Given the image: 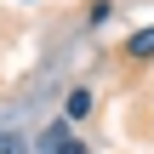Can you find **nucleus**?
<instances>
[{
	"label": "nucleus",
	"mask_w": 154,
	"mask_h": 154,
	"mask_svg": "<svg viewBox=\"0 0 154 154\" xmlns=\"http://www.w3.org/2000/svg\"><path fill=\"white\" fill-rule=\"evenodd\" d=\"M126 63H137V69H149L154 63V23H143L137 34H126V51H120Z\"/></svg>",
	"instance_id": "nucleus-1"
},
{
	"label": "nucleus",
	"mask_w": 154,
	"mask_h": 154,
	"mask_svg": "<svg viewBox=\"0 0 154 154\" xmlns=\"http://www.w3.org/2000/svg\"><path fill=\"white\" fill-rule=\"evenodd\" d=\"M91 114V86H74V91H63V120L69 126H80Z\"/></svg>",
	"instance_id": "nucleus-2"
},
{
	"label": "nucleus",
	"mask_w": 154,
	"mask_h": 154,
	"mask_svg": "<svg viewBox=\"0 0 154 154\" xmlns=\"http://www.w3.org/2000/svg\"><path fill=\"white\" fill-rule=\"evenodd\" d=\"M114 17V0H86V29H103Z\"/></svg>",
	"instance_id": "nucleus-4"
},
{
	"label": "nucleus",
	"mask_w": 154,
	"mask_h": 154,
	"mask_svg": "<svg viewBox=\"0 0 154 154\" xmlns=\"http://www.w3.org/2000/svg\"><path fill=\"white\" fill-rule=\"evenodd\" d=\"M0 154H34V149H29L17 131H0Z\"/></svg>",
	"instance_id": "nucleus-5"
},
{
	"label": "nucleus",
	"mask_w": 154,
	"mask_h": 154,
	"mask_svg": "<svg viewBox=\"0 0 154 154\" xmlns=\"http://www.w3.org/2000/svg\"><path fill=\"white\" fill-rule=\"evenodd\" d=\"M23 6H40V0H23Z\"/></svg>",
	"instance_id": "nucleus-7"
},
{
	"label": "nucleus",
	"mask_w": 154,
	"mask_h": 154,
	"mask_svg": "<svg viewBox=\"0 0 154 154\" xmlns=\"http://www.w3.org/2000/svg\"><path fill=\"white\" fill-rule=\"evenodd\" d=\"M69 137H74V126H69V120H51V126L40 131V143H34V149H40V154H57Z\"/></svg>",
	"instance_id": "nucleus-3"
},
{
	"label": "nucleus",
	"mask_w": 154,
	"mask_h": 154,
	"mask_svg": "<svg viewBox=\"0 0 154 154\" xmlns=\"http://www.w3.org/2000/svg\"><path fill=\"white\" fill-rule=\"evenodd\" d=\"M57 154H91V149H86L80 137H69V143H63V149H57Z\"/></svg>",
	"instance_id": "nucleus-6"
}]
</instances>
